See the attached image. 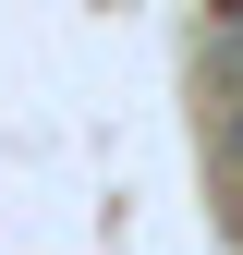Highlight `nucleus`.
<instances>
[{"instance_id":"1","label":"nucleus","mask_w":243,"mask_h":255,"mask_svg":"<svg viewBox=\"0 0 243 255\" xmlns=\"http://www.w3.org/2000/svg\"><path fill=\"white\" fill-rule=\"evenodd\" d=\"M207 122H243V24L207 37Z\"/></svg>"},{"instance_id":"2","label":"nucleus","mask_w":243,"mask_h":255,"mask_svg":"<svg viewBox=\"0 0 243 255\" xmlns=\"http://www.w3.org/2000/svg\"><path fill=\"white\" fill-rule=\"evenodd\" d=\"M207 24H243V0H207Z\"/></svg>"}]
</instances>
